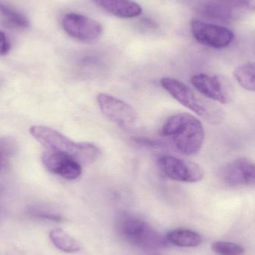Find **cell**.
<instances>
[{
  "label": "cell",
  "mask_w": 255,
  "mask_h": 255,
  "mask_svg": "<svg viewBox=\"0 0 255 255\" xmlns=\"http://www.w3.org/2000/svg\"><path fill=\"white\" fill-rule=\"evenodd\" d=\"M162 133L172 140L181 154H197L205 141V132L201 121L188 113L172 115L163 124Z\"/></svg>",
  "instance_id": "obj_1"
},
{
  "label": "cell",
  "mask_w": 255,
  "mask_h": 255,
  "mask_svg": "<svg viewBox=\"0 0 255 255\" xmlns=\"http://www.w3.org/2000/svg\"><path fill=\"white\" fill-rule=\"evenodd\" d=\"M29 131L31 136L48 151L69 156L82 166L94 163L101 156V151L94 144L74 142L51 128L32 126Z\"/></svg>",
  "instance_id": "obj_2"
},
{
  "label": "cell",
  "mask_w": 255,
  "mask_h": 255,
  "mask_svg": "<svg viewBox=\"0 0 255 255\" xmlns=\"http://www.w3.org/2000/svg\"><path fill=\"white\" fill-rule=\"evenodd\" d=\"M119 235L129 244L148 250L167 248L169 242L155 228L140 218L122 214L116 223Z\"/></svg>",
  "instance_id": "obj_3"
},
{
  "label": "cell",
  "mask_w": 255,
  "mask_h": 255,
  "mask_svg": "<svg viewBox=\"0 0 255 255\" xmlns=\"http://www.w3.org/2000/svg\"><path fill=\"white\" fill-rule=\"evenodd\" d=\"M160 84L175 100L198 116L211 124H218L223 119V112L220 108L198 96L191 88L178 79L164 77Z\"/></svg>",
  "instance_id": "obj_4"
},
{
  "label": "cell",
  "mask_w": 255,
  "mask_h": 255,
  "mask_svg": "<svg viewBox=\"0 0 255 255\" xmlns=\"http://www.w3.org/2000/svg\"><path fill=\"white\" fill-rule=\"evenodd\" d=\"M157 165L162 172L173 181L196 183L205 176L203 169L197 163L175 156H160Z\"/></svg>",
  "instance_id": "obj_5"
},
{
  "label": "cell",
  "mask_w": 255,
  "mask_h": 255,
  "mask_svg": "<svg viewBox=\"0 0 255 255\" xmlns=\"http://www.w3.org/2000/svg\"><path fill=\"white\" fill-rule=\"evenodd\" d=\"M191 31L199 43L214 49L227 47L235 39L233 31L227 27L199 19L192 21Z\"/></svg>",
  "instance_id": "obj_6"
},
{
  "label": "cell",
  "mask_w": 255,
  "mask_h": 255,
  "mask_svg": "<svg viewBox=\"0 0 255 255\" xmlns=\"http://www.w3.org/2000/svg\"><path fill=\"white\" fill-rule=\"evenodd\" d=\"M97 104L102 114L118 127H132L137 121L136 110L128 103L108 94H99Z\"/></svg>",
  "instance_id": "obj_7"
},
{
  "label": "cell",
  "mask_w": 255,
  "mask_h": 255,
  "mask_svg": "<svg viewBox=\"0 0 255 255\" xmlns=\"http://www.w3.org/2000/svg\"><path fill=\"white\" fill-rule=\"evenodd\" d=\"M191 83L208 100L223 105L229 104L232 101L234 92L232 85L222 76L200 73L192 78Z\"/></svg>",
  "instance_id": "obj_8"
},
{
  "label": "cell",
  "mask_w": 255,
  "mask_h": 255,
  "mask_svg": "<svg viewBox=\"0 0 255 255\" xmlns=\"http://www.w3.org/2000/svg\"><path fill=\"white\" fill-rule=\"evenodd\" d=\"M61 25L69 36L80 41H94L103 32V26L98 21L79 13H69L64 15Z\"/></svg>",
  "instance_id": "obj_9"
},
{
  "label": "cell",
  "mask_w": 255,
  "mask_h": 255,
  "mask_svg": "<svg viewBox=\"0 0 255 255\" xmlns=\"http://www.w3.org/2000/svg\"><path fill=\"white\" fill-rule=\"evenodd\" d=\"M255 164L250 159L240 157L225 165L220 178L232 187L253 186L255 181Z\"/></svg>",
  "instance_id": "obj_10"
},
{
  "label": "cell",
  "mask_w": 255,
  "mask_h": 255,
  "mask_svg": "<svg viewBox=\"0 0 255 255\" xmlns=\"http://www.w3.org/2000/svg\"><path fill=\"white\" fill-rule=\"evenodd\" d=\"M42 163L49 172L67 180H75L82 174V165L69 156L45 151L42 154Z\"/></svg>",
  "instance_id": "obj_11"
},
{
  "label": "cell",
  "mask_w": 255,
  "mask_h": 255,
  "mask_svg": "<svg viewBox=\"0 0 255 255\" xmlns=\"http://www.w3.org/2000/svg\"><path fill=\"white\" fill-rule=\"evenodd\" d=\"M93 3L106 13L116 17L130 19L142 13L140 4L133 0H92Z\"/></svg>",
  "instance_id": "obj_12"
},
{
  "label": "cell",
  "mask_w": 255,
  "mask_h": 255,
  "mask_svg": "<svg viewBox=\"0 0 255 255\" xmlns=\"http://www.w3.org/2000/svg\"><path fill=\"white\" fill-rule=\"evenodd\" d=\"M240 0H214L205 5L203 12L213 19H233L244 10Z\"/></svg>",
  "instance_id": "obj_13"
},
{
  "label": "cell",
  "mask_w": 255,
  "mask_h": 255,
  "mask_svg": "<svg viewBox=\"0 0 255 255\" xmlns=\"http://www.w3.org/2000/svg\"><path fill=\"white\" fill-rule=\"evenodd\" d=\"M166 238L169 244L182 248H196L203 241L200 234L187 229H174L168 232Z\"/></svg>",
  "instance_id": "obj_14"
},
{
  "label": "cell",
  "mask_w": 255,
  "mask_h": 255,
  "mask_svg": "<svg viewBox=\"0 0 255 255\" xmlns=\"http://www.w3.org/2000/svg\"><path fill=\"white\" fill-rule=\"evenodd\" d=\"M49 238L52 245L64 253L73 254L82 250L80 244L75 238L59 228L52 229L49 232Z\"/></svg>",
  "instance_id": "obj_15"
},
{
  "label": "cell",
  "mask_w": 255,
  "mask_h": 255,
  "mask_svg": "<svg viewBox=\"0 0 255 255\" xmlns=\"http://www.w3.org/2000/svg\"><path fill=\"white\" fill-rule=\"evenodd\" d=\"M0 14L4 21L13 28L25 29L29 27V21L23 13L1 1H0Z\"/></svg>",
  "instance_id": "obj_16"
},
{
  "label": "cell",
  "mask_w": 255,
  "mask_h": 255,
  "mask_svg": "<svg viewBox=\"0 0 255 255\" xmlns=\"http://www.w3.org/2000/svg\"><path fill=\"white\" fill-rule=\"evenodd\" d=\"M234 76L239 85L247 91H255V64L253 62L246 63L238 66L235 71Z\"/></svg>",
  "instance_id": "obj_17"
},
{
  "label": "cell",
  "mask_w": 255,
  "mask_h": 255,
  "mask_svg": "<svg viewBox=\"0 0 255 255\" xmlns=\"http://www.w3.org/2000/svg\"><path fill=\"white\" fill-rule=\"evenodd\" d=\"M17 150V142L11 136L0 137V173Z\"/></svg>",
  "instance_id": "obj_18"
},
{
  "label": "cell",
  "mask_w": 255,
  "mask_h": 255,
  "mask_svg": "<svg viewBox=\"0 0 255 255\" xmlns=\"http://www.w3.org/2000/svg\"><path fill=\"white\" fill-rule=\"evenodd\" d=\"M211 249L219 255H242L245 249L239 244L228 241H217L213 243Z\"/></svg>",
  "instance_id": "obj_19"
},
{
  "label": "cell",
  "mask_w": 255,
  "mask_h": 255,
  "mask_svg": "<svg viewBox=\"0 0 255 255\" xmlns=\"http://www.w3.org/2000/svg\"><path fill=\"white\" fill-rule=\"evenodd\" d=\"M32 214L35 217L40 219H44V220H52V221L60 222L61 217L58 214H52V213L47 212V211H41V210L34 209L32 211Z\"/></svg>",
  "instance_id": "obj_20"
},
{
  "label": "cell",
  "mask_w": 255,
  "mask_h": 255,
  "mask_svg": "<svg viewBox=\"0 0 255 255\" xmlns=\"http://www.w3.org/2000/svg\"><path fill=\"white\" fill-rule=\"evenodd\" d=\"M10 49V43L3 31H0V56L8 53Z\"/></svg>",
  "instance_id": "obj_21"
},
{
  "label": "cell",
  "mask_w": 255,
  "mask_h": 255,
  "mask_svg": "<svg viewBox=\"0 0 255 255\" xmlns=\"http://www.w3.org/2000/svg\"><path fill=\"white\" fill-rule=\"evenodd\" d=\"M241 4L244 9L249 10H254L255 7V0H240Z\"/></svg>",
  "instance_id": "obj_22"
}]
</instances>
